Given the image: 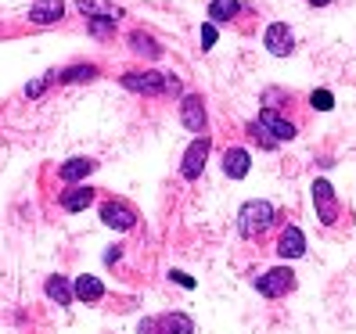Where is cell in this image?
Listing matches in <instances>:
<instances>
[{"label":"cell","instance_id":"6da1fadb","mask_svg":"<svg viewBox=\"0 0 356 334\" xmlns=\"http://www.w3.org/2000/svg\"><path fill=\"white\" fill-rule=\"evenodd\" d=\"M277 223V208L270 205V201H245L241 205V212H238V234L245 241H259L270 226Z\"/></svg>","mask_w":356,"mask_h":334},{"label":"cell","instance_id":"7a4b0ae2","mask_svg":"<svg viewBox=\"0 0 356 334\" xmlns=\"http://www.w3.org/2000/svg\"><path fill=\"white\" fill-rule=\"evenodd\" d=\"M309 194H313V208H317V219H321L324 226H334V223L342 219L339 194H334V187H331L327 180H313Z\"/></svg>","mask_w":356,"mask_h":334},{"label":"cell","instance_id":"3957f363","mask_svg":"<svg viewBox=\"0 0 356 334\" xmlns=\"http://www.w3.org/2000/svg\"><path fill=\"white\" fill-rule=\"evenodd\" d=\"M256 291L263 299H284L288 291H296V274H291V266L266 269L263 277H256Z\"/></svg>","mask_w":356,"mask_h":334},{"label":"cell","instance_id":"277c9868","mask_svg":"<svg viewBox=\"0 0 356 334\" xmlns=\"http://www.w3.org/2000/svg\"><path fill=\"white\" fill-rule=\"evenodd\" d=\"M209 151H213V137H209V133L195 137L191 148H187L184 158H180V176L184 180H198L202 169H205V162H209Z\"/></svg>","mask_w":356,"mask_h":334},{"label":"cell","instance_id":"5b68a950","mask_svg":"<svg viewBox=\"0 0 356 334\" xmlns=\"http://www.w3.org/2000/svg\"><path fill=\"white\" fill-rule=\"evenodd\" d=\"M101 219H104V226H112V231H134L140 216H137V208L130 201L108 198V201L101 205Z\"/></svg>","mask_w":356,"mask_h":334},{"label":"cell","instance_id":"8992f818","mask_svg":"<svg viewBox=\"0 0 356 334\" xmlns=\"http://www.w3.org/2000/svg\"><path fill=\"white\" fill-rule=\"evenodd\" d=\"M122 87L134 90V94H148V97H162L165 94V72H152V69H144V72H122Z\"/></svg>","mask_w":356,"mask_h":334},{"label":"cell","instance_id":"52a82bcc","mask_svg":"<svg viewBox=\"0 0 356 334\" xmlns=\"http://www.w3.org/2000/svg\"><path fill=\"white\" fill-rule=\"evenodd\" d=\"M180 122L191 133H205V126H209V115H205V101L198 97V94H187L184 101H180Z\"/></svg>","mask_w":356,"mask_h":334},{"label":"cell","instance_id":"ba28073f","mask_svg":"<svg viewBox=\"0 0 356 334\" xmlns=\"http://www.w3.org/2000/svg\"><path fill=\"white\" fill-rule=\"evenodd\" d=\"M263 47L274 58H284V54L296 51V36H291V29L284 22H270L266 33H263Z\"/></svg>","mask_w":356,"mask_h":334},{"label":"cell","instance_id":"9c48e42d","mask_svg":"<svg viewBox=\"0 0 356 334\" xmlns=\"http://www.w3.org/2000/svg\"><path fill=\"white\" fill-rule=\"evenodd\" d=\"M256 122H259V126H263L270 137H274L277 144H281V140H296V133H299V126H296V122H291V119H284V115H277L274 108H263Z\"/></svg>","mask_w":356,"mask_h":334},{"label":"cell","instance_id":"30bf717a","mask_svg":"<svg viewBox=\"0 0 356 334\" xmlns=\"http://www.w3.org/2000/svg\"><path fill=\"white\" fill-rule=\"evenodd\" d=\"M277 256L281 259H302L306 256V234L299 231L296 223L281 226V234H277Z\"/></svg>","mask_w":356,"mask_h":334},{"label":"cell","instance_id":"8fae6325","mask_svg":"<svg viewBox=\"0 0 356 334\" xmlns=\"http://www.w3.org/2000/svg\"><path fill=\"white\" fill-rule=\"evenodd\" d=\"M248 169H252V155H248L245 148H227L223 151V173L230 180H245Z\"/></svg>","mask_w":356,"mask_h":334},{"label":"cell","instance_id":"7c38bea8","mask_svg":"<svg viewBox=\"0 0 356 334\" xmlns=\"http://www.w3.org/2000/svg\"><path fill=\"white\" fill-rule=\"evenodd\" d=\"M61 15H65L61 0H36L29 8V22L33 26H54V22H61Z\"/></svg>","mask_w":356,"mask_h":334},{"label":"cell","instance_id":"4fadbf2b","mask_svg":"<svg viewBox=\"0 0 356 334\" xmlns=\"http://www.w3.org/2000/svg\"><path fill=\"white\" fill-rule=\"evenodd\" d=\"M79 15H87V22H94V18H104V22H119L122 18V8L108 4V0H76Z\"/></svg>","mask_w":356,"mask_h":334},{"label":"cell","instance_id":"5bb4252c","mask_svg":"<svg viewBox=\"0 0 356 334\" xmlns=\"http://www.w3.org/2000/svg\"><path fill=\"white\" fill-rule=\"evenodd\" d=\"M90 201H94V191H90V187H83V183H76V187H69V191L58 194V205L65 208V212H83Z\"/></svg>","mask_w":356,"mask_h":334},{"label":"cell","instance_id":"9a60e30c","mask_svg":"<svg viewBox=\"0 0 356 334\" xmlns=\"http://www.w3.org/2000/svg\"><path fill=\"white\" fill-rule=\"evenodd\" d=\"M72 295H76L79 302L94 306V302L104 299V284H101L97 277H90V274H83V277H76V284H72Z\"/></svg>","mask_w":356,"mask_h":334},{"label":"cell","instance_id":"2e32d148","mask_svg":"<svg viewBox=\"0 0 356 334\" xmlns=\"http://www.w3.org/2000/svg\"><path fill=\"white\" fill-rule=\"evenodd\" d=\"M94 169H97V162H94V158H69V162L58 169V180L76 183V180H87Z\"/></svg>","mask_w":356,"mask_h":334},{"label":"cell","instance_id":"e0dca14e","mask_svg":"<svg viewBox=\"0 0 356 334\" xmlns=\"http://www.w3.org/2000/svg\"><path fill=\"white\" fill-rule=\"evenodd\" d=\"M241 15V4L238 0H209V22L220 26V22H234Z\"/></svg>","mask_w":356,"mask_h":334},{"label":"cell","instance_id":"ac0fdd59","mask_svg":"<svg viewBox=\"0 0 356 334\" xmlns=\"http://www.w3.org/2000/svg\"><path fill=\"white\" fill-rule=\"evenodd\" d=\"M159 327L162 334H195V320L187 312H165V317H159Z\"/></svg>","mask_w":356,"mask_h":334},{"label":"cell","instance_id":"d6986e66","mask_svg":"<svg viewBox=\"0 0 356 334\" xmlns=\"http://www.w3.org/2000/svg\"><path fill=\"white\" fill-rule=\"evenodd\" d=\"M44 291H47V299L58 302V306H69V302L76 299V295H72V281L61 277V274H58V277H47V287H44Z\"/></svg>","mask_w":356,"mask_h":334},{"label":"cell","instance_id":"ffe728a7","mask_svg":"<svg viewBox=\"0 0 356 334\" xmlns=\"http://www.w3.org/2000/svg\"><path fill=\"white\" fill-rule=\"evenodd\" d=\"M130 51L134 54H140V58H162V47L155 44V36H148V33H130Z\"/></svg>","mask_w":356,"mask_h":334},{"label":"cell","instance_id":"44dd1931","mask_svg":"<svg viewBox=\"0 0 356 334\" xmlns=\"http://www.w3.org/2000/svg\"><path fill=\"white\" fill-rule=\"evenodd\" d=\"M97 76V65H72L65 72H58V83H87Z\"/></svg>","mask_w":356,"mask_h":334},{"label":"cell","instance_id":"7402d4cb","mask_svg":"<svg viewBox=\"0 0 356 334\" xmlns=\"http://www.w3.org/2000/svg\"><path fill=\"white\" fill-rule=\"evenodd\" d=\"M248 137H252V140L259 144V148H263V151H274V148H277V140H274V137H270V133H266V130L259 126V122H256V119H252V122H248Z\"/></svg>","mask_w":356,"mask_h":334},{"label":"cell","instance_id":"603a6c76","mask_svg":"<svg viewBox=\"0 0 356 334\" xmlns=\"http://www.w3.org/2000/svg\"><path fill=\"white\" fill-rule=\"evenodd\" d=\"M309 108L331 112V108H334V94H331V90H313V94H309Z\"/></svg>","mask_w":356,"mask_h":334},{"label":"cell","instance_id":"cb8c5ba5","mask_svg":"<svg viewBox=\"0 0 356 334\" xmlns=\"http://www.w3.org/2000/svg\"><path fill=\"white\" fill-rule=\"evenodd\" d=\"M51 79H58V72H47L44 79H33L29 87H26V97H40V94L47 90V83H51Z\"/></svg>","mask_w":356,"mask_h":334},{"label":"cell","instance_id":"d4e9b609","mask_svg":"<svg viewBox=\"0 0 356 334\" xmlns=\"http://www.w3.org/2000/svg\"><path fill=\"white\" fill-rule=\"evenodd\" d=\"M137 334H162V327H159V317H144V320L137 324Z\"/></svg>","mask_w":356,"mask_h":334},{"label":"cell","instance_id":"484cf974","mask_svg":"<svg viewBox=\"0 0 356 334\" xmlns=\"http://www.w3.org/2000/svg\"><path fill=\"white\" fill-rule=\"evenodd\" d=\"M213 44H216V26L205 22V26H202V51H209Z\"/></svg>","mask_w":356,"mask_h":334},{"label":"cell","instance_id":"4316f807","mask_svg":"<svg viewBox=\"0 0 356 334\" xmlns=\"http://www.w3.org/2000/svg\"><path fill=\"white\" fill-rule=\"evenodd\" d=\"M170 281H177V284H180V287H187V291L195 287V277H187L184 269H170Z\"/></svg>","mask_w":356,"mask_h":334},{"label":"cell","instance_id":"83f0119b","mask_svg":"<svg viewBox=\"0 0 356 334\" xmlns=\"http://www.w3.org/2000/svg\"><path fill=\"white\" fill-rule=\"evenodd\" d=\"M115 29V22H104V18H94V22H90V33L94 36H104V33H112Z\"/></svg>","mask_w":356,"mask_h":334},{"label":"cell","instance_id":"f1b7e54d","mask_svg":"<svg viewBox=\"0 0 356 334\" xmlns=\"http://www.w3.org/2000/svg\"><path fill=\"white\" fill-rule=\"evenodd\" d=\"M119 259H122V244H112L108 252H104V266H115Z\"/></svg>","mask_w":356,"mask_h":334},{"label":"cell","instance_id":"f546056e","mask_svg":"<svg viewBox=\"0 0 356 334\" xmlns=\"http://www.w3.org/2000/svg\"><path fill=\"white\" fill-rule=\"evenodd\" d=\"M313 8H327V4H334V0H309Z\"/></svg>","mask_w":356,"mask_h":334}]
</instances>
